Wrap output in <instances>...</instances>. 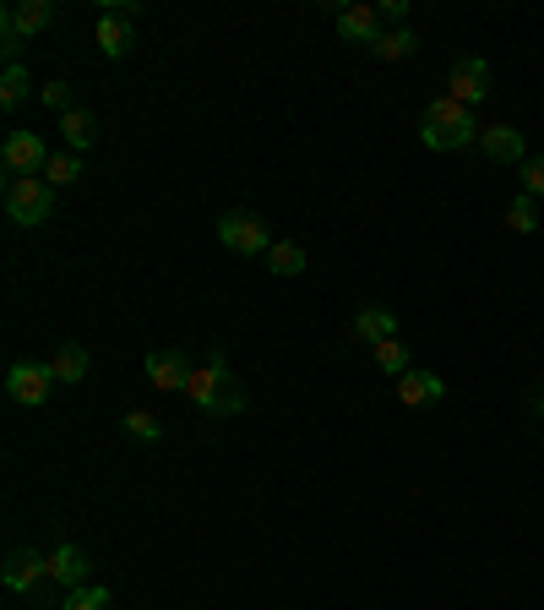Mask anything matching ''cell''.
<instances>
[{
    "instance_id": "6da1fadb",
    "label": "cell",
    "mask_w": 544,
    "mask_h": 610,
    "mask_svg": "<svg viewBox=\"0 0 544 610\" xmlns=\"http://www.w3.org/2000/svg\"><path fill=\"white\" fill-rule=\"evenodd\" d=\"M185 398H191L202 415H213V420H229V415L246 409V387H240V376H235V365H229L224 349H207V365L191 371Z\"/></svg>"
},
{
    "instance_id": "7a4b0ae2",
    "label": "cell",
    "mask_w": 544,
    "mask_h": 610,
    "mask_svg": "<svg viewBox=\"0 0 544 610\" xmlns=\"http://www.w3.org/2000/svg\"><path fill=\"white\" fill-rule=\"evenodd\" d=\"M419 137H424L430 152H457V148H468V143H479V126H474V110H468V104H457V99L441 93V99L424 104Z\"/></svg>"
},
{
    "instance_id": "3957f363",
    "label": "cell",
    "mask_w": 544,
    "mask_h": 610,
    "mask_svg": "<svg viewBox=\"0 0 544 610\" xmlns=\"http://www.w3.org/2000/svg\"><path fill=\"white\" fill-rule=\"evenodd\" d=\"M55 213V185L44 174H11L5 180V218L22 229H38Z\"/></svg>"
},
{
    "instance_id": "277c9868",
    "label": "cell",
    "mask_w": 544,
    "mask_h": 610,
    "mask_svg": "<svg viewBox=\"0 0 544 610\" xmlns=\"http://www.w3.org/2000/svg\"><path fill=\"white\" fill-rule=\"evenodd\" d=\"M218 240H224L235 257H268L272 246H277L268 218H257L251 207H229V213L218 218Z\"/></svg>"
},
{
    "instance_id": "5b68a950",
    "label": "cell",
    "mask_w": 544,
    "mask_h": 610,
    "mask_svg": "<svg viewBox=\"0 0 544 610\" xmlns=\"http://www.w3.org/2000/svg\"><path fill=\"white\" fill-rule=\"evenodd\" d=\"M49 387H55L49 360H16V365L5 371V393H11L22 409H44V404H49Z\"/></svg>"
},
{
    "instance_id": "8992f818",
    "label": "cell",
    "mask_w": 544,
    "mask_h": 610,
    "mask_svg": "<svg viewBox=\"0 0 544 610\" xmlns=\"http://www.w3.org/2000/svg\"><path fill=\"white\" fill-rule=\"evenodd\" d=\"M141 11L136 0H104L99 5V49L110 55V60H121V55H132L136 33H132V16Z\"/></svg>"
},
{
    "instance_id": "52a82bcc",
    "label": "cell",
    "mask_w": 544,
    "mask_h": 610,
    "mask_svg": "<svg viewBox=\"0 0 544 610\" xmlns=\"http://www.w3.org/2000/svg\"><path fill=\"white\" fill-rule=\"evenodd\" d=\"M446 99H457V104H485L490 99V60H479V55H463V60H452V71H446Z\"/></svg>"
},
{
    "instance_id": "ba28073f",
    "label": "cell",
    "mask_w": 544,
    "mask_h": 610,
    "mask_svg": "<svg viewBox=\"0 0 544 610\" xmlns=\"http://www.w3.org/2000/svg\"><path fill=\"white\" fill-rule=\"evenodd\" d=\"M0 163H5V174H44L49 169V148H44L38 132H11L5 148H0Z\"/></svg>"
},
{
    "instance_id": "9c48e42d",
    "label": "cell",
    "mask_w": 544,
    "mask_h": 610,
    "mask_svg": "<svg viewBox=\"0 0 544 610\" xmlns=\"http://www.w3.org/2000/svg\"><path fill=\"white\" fill-rule=\"evenodd\" d=\"M44 578H49V556H44V551H27V545H22V551H11V556H5L0 584H5L11 595H33Z\"/></svg>"
},
{
    "instance_id": "30bf717a",
    "label": "cell",
    "mask_w": 544,
    "mask_h": 610,
    "mask_svg": "<svg viewBox=\"0 0 544 610\" xmlns=\"http://www.w3.org/2000/svg\"><path fill=\"white\" fill-rule=\"evenodd\" d=\"M88 573H93L88 551H82V545H71V540H55V551H49V578L71 595V589H88Z\"/></svg>"
},
{
    "instance_id": "8fae6325",
    "label": "cell",
    "mask_w": 544,
    "mask_h": 610,
    "mask_svg": "<svg viewBox=\"0 0 544 610\" xmlns=\"http://www.w3.org/2000/svg\"><path fill=\"white\" fill-rule=\"evenodd\" d=\"M479 152H485L490 163H518V169L529 163V143H523V132H518V126H507V121H501V126H479Z\"/></svg>"
},
{
    "instance_id": "7c38bea8",
    "label": "cell",
    "mask_w": 544,
    "mask_h": 610,
    "mask_svg": "<svg viewBox=\"0 0 544 610\" xmlns=\"http://www.w3.org/2000/svg\"><path fill=\"white\" fill-rule=\"evenodd\" d=\"M191 371H196V365H191L180 349H152V354H147V382H152L158 393H185Z\"/></svg>"
},
{
    "instance_id": "4fadbf2b",
    "label": "cell",
    "mask_w": 544,
    "mask_h": 610,
    "mask_svg": "<svg viewBox=\"0 0 544 610\" xmlns=\"http://www.w3.org/2000/svg\"><path fill=\"white\" fill-rule=\"evenodd\" d=\"M49 22H55V0H16V5L0 11V27H11L22 44H27L33 33H44Z\"/></svg>"
},
{
    "instance_id": "5bb4252c",
    "label": "cell",
    "mask_w": 544,
    "mask_h": 610,
    "mask_svg": "<svg viewBox=\"0 0 544 610\" xmlns=\"http://www.w3.org/2000/svg\"><path fill=\"white\" fill-rule=\"evenodd\" d=\"M338 33H343L349 44H365V49H376V44L387 38L376 5H343V11H338Z\"/></svg>"
},
{
    "instance_id": "9a60e30c",
    "label": "cell",
    "mask_w": 544,
    "mask_h": 610,
    "mask_svg": "<svg viewBox=\"0 0 544 610\" xmlns=\"http://www.w3.org/2000/svg\"><path fill=\"white\" fill-rule=\"evenodd\" d=\"M398 398L408 409H435L446 398V382L435 371H408V376H398Z\"/></svg>"
},
{
    "instance_id": "2e32d148",
    "label": "cell",
    "mask_w": 544,
    "mask_h": 610,
    "mask_svg": "<svg viewBox=\"0 0 544 610\" xmlns=\"http://www.w3.org/2000/svg\"><path fill=\"white\" fill-rule=\"evenodd\" d=\"M354 332L376 349V343H387V338H398V316L387 310V305H360L354 310Z\"/></svg>"
},
{
    "instance_id": "e0dca14e",
    "label": "cell",
    "mask_w": 544,
    "mask_h": 610,
    "mask_svg": "<svg viewBox=\"0 0 544 610\" xmlns=\"http://www.w3.org/2000/svg\"><path fill=\"white\" fill-rule=\"evenodd\" d=\"M49 371H55V382L77 387V382H88L93 360H88V349H82V343H60V349L49 354Z\"/></svg>"
},
{
    "instance_id": "ac0fdd59",
    "label": "cell",
    "mask_w": 544,
    "mask_h": 610,
    "mask_svg": "<svg viewBox=\"0 0 544 610\" xmlns=\"http://www.w3.org/2000/svg\"><path fill=\"white\" fill-rule=\"evenodd\" d=\"M60 137L71 143V152H88L99 143V121H93V110H71V115H60Z\"/></svg>"
},
{
    "instance_id": "d6986e66",
    "label": "cell",
    "mask_w": 544,
    "mask_h": 610,
    "mask_svg": "<svg viewBox=\"0 0 544 610\" xmlns=\"http://www.w3.org/2000/svg\"><path fill=\"white\" fill-rule=\"evenodd\" d=\"M126 437H132L136 448H158L163 442V426H158V415H147V409H126Z\"/></svg>"
},
{
    "instance_id": "ffe728a7",
    "label": "cell",
    "mask_w": 544,
    "mask_h": 610,
    "mask_svg": "<svg viewBox=\"0 0 544 610\" xmlns=\"http://www.w3.org/2000/svg\"><path fill=\"white\" fill-rule=\"evenodd\" d=\"M27 93H33L27 66H5V77H0V104H5V110H22V104H27Z\"/></svg>"
},
{
    "instance_id": "44dd1931",
    "label": "cell",
    "mask_w": 544,
    "mask_h": 610,
    "mask_svg": "<svg viewBox=\"0 0 544 610\" xmlns=\"http://www.w3.org/2000/svg\"><path fill=\"white\" fill-rule=\"evenodd\" d=\"M268 268L277 273V279H299V273H305V251H299L294 240H277V246L268 251Z\"/></svg>"
},
{
    "instance_id": "7402d4cb",
    "label": "cell",
    "mask_w": 544,
    "mask_h": 610,
    "mask_svg": "<svg viewBox=\"0 0 544 610\" xmlns=\"http://www.w3.org/2000/svg\"><path fill=\"white\" fill-rule=\"evenodd\" d=\"M413 49H419V33H413V27H393V33L376 44V55H382L387 66H393V60H408Z\"/></svg>"
},
{
    "instance_id": "603a6c76",
    "label": "cell",
    "mask_w": 544,
    "mask_h": 610,
    "mask_svg": "<svg viewBox=\"0 0 544 610\" xmlns=\"http://www.w3.org/2000/svg\"><path fill=\"white\" fill-rule=\"evenodd\" d=\"M44 180H49V185H71V180H82V152H55L49 169H44Z\"/></svg>"
},
{
    "instance_id": "cb8c5ba5",
    "label": "cell",
    "mask_w": 544,
    "mask_h": 610,
    "mask_svg": "<svg viewBox=\"0 0 544 610\" xmlns=\"http://www.w3.org/2000/svg\"><path fill=\"white\" fill-rule=\"evenodd\" d=\"M376 365H382L387 376H408L413 365H408V349H404V338H387V343H376Z\"/></svg>"
},
{
    "instance_id": "d4e9b609",
    "label": "cell",
    "mask_w": 544,
    "mask_h": 610,
    "mask_svg": "<svg viewBox=\"0 0 544 610\" xmlns=\"http://www.w3.org/2000/svg\"><path fill=\"white\" fill-rule=\"evenodd\" d=\"M507 224H512L518 235H534V229H540V207H534V196H529V191L507 207Z\"/></svg>"
},
{
    "instance_id": "484cf974",
    "label": "cell",
    "mask_w": 544,
    "mask_h": 610,
    "mask_svg": "<svg viewBox=\"0 0 544 610\" xmlns=\"http://www.w3.org/2000/svg\"><path fill=\"white\" fill-rule=\"evenodd\" d=\"M60 610H110V589H99V584H88V589H71Z\"/></svg>"
},
{
    "instance_id": "4316f807",
    "label": "cell",
    "mask_w": 544,
    "mask_h": 610,
    "mask_svg": "<svg viewBox=\"0 0 544 610\" xmlns=\"http://www.w3.org/2000/svg\"><path fill=\"white\" fill-rule=\"evenodd\" d=\"M518 174H523V191H529V196H544V152L540 158H529Z\"/></svg>"
},
{
    "instance_id": "83f0119b",
    "label": "cell",
    "mask_w": 544,
    "mask_h": 610,
    "mask_svg": "<svg viewBox=\"0 0 544 610\" xmlns=\"http://www.w3.org/2000/svg\"><path fill=\"white\" fill-rule=\"evenodd\" d=\"M44 104H49V110H60V115H71V110H77L66 82H49V88H44Z\"/></svg>"
},
{
    "instance_id": "f1b7e54d",
    "label": "cell",
    "mask_w": 544,
    "mask_h": 610,
    "mask_svg": "<svg viewBox=\"0 0 544 610\" xmlns=\"http://www.w3.org/2000/svg\"><path fill=\"white\" fill-rule=\"evenodd\" d=\"M382 11H387V16L398 22V27H404V22H408V0H382Z\"/></svg>"
},
{
    "instance_id": "f546056e",
    "label": "cell",
    "mask_w": 544,
    "mask_h": 610,
    "mask_svg": "<svg viewBox=\"0 0 544 610\" xmlns=\"http://www.w3.org/2000/svg\"><path fill=\"white\" fill-rule=\"evenodd\" d=\"M534 409H540V415H544V393H540V398H534Z\"/></svg>"
}]
</instances>
